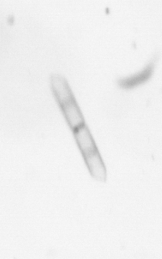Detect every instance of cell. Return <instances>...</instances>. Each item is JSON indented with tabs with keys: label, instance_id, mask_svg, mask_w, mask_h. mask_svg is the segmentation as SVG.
<instances>
[{
	"label": "cell",
	"instance_id": "cell-2",
	"mask_svg": "<svg viewBox=\"0 0 162 259\" xmlns=\"http://www.w3.org/2000/svg\"><path fill=\"white\" fill-rule=\"evenodd\" d=\"M72 132L91 176L97 181L105 182L106 166L88 126L84 124Z\"/></svg>",
	"mask_w": 162,
	"mask_h": 259
},
{
	"label": "cell",
	"instance_id": "cell-3",
	"mask_svg": "<svg viewBox=\"0 0 162 259\" xmlns=\"http://www.w3.org/2000/svg\"><path fill=\"white\" fill-rule=\"evenodd\" d=\"M156 57H154L139 72L116 80L118 85L124 89H134L150 79L154 72Z\"/></svg>",
	"mask_w": 162,
	"mask_h": 259
},
{
	"label": "cell",
	"instance_id": "cell-1",
	"mask_svg": "<svg viewBox=\"0 0 162 259\" xmlns=\"http://www.w3.org/2000/svg\"><path fill=\"white\" fill-rule=\"evenodd\" d=\"M50 84L55 98L72 131L86 124L83 112L67 79L61 74H53Z\"/></svg>",
	"mask_w": 162,
	"mask_h": 259
}]
</instances>
